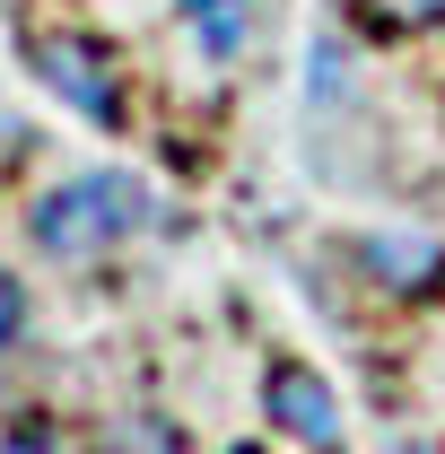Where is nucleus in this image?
Wrapping results in <instances>:
<instances>
[{
  "label": "nucleus",
  "mask_w": 445,
  "mask_h": 454,
  "mask_svg": "<svg viewBox=\"0 0 445 454\" xmlns=\"http://www.w3.org/2000/svg\"><path fill=\"white\" fill-rule=\"evenodd\" d=\"M140 227V184L131 175H70V184H53L35 210H27V236L53 254V262H88V254H105V245H122Z\"/></svg>",
  "instance_id": "obj_1"
},
{
  "label": "nucleus",
  "mask_w": 445,
  "mask_h": 454,
  "mask_svg": "<svg viewBox=\"0 0 445 454\" xmlns=\"http://www.w3.org/2000/svg\"><path fill=\"white\" fill-rule=\"evenodd\" d=\"M35 79L88 122H122V61L97 35H35Z\"/></svg>",
  "instance_id": "obj_2"
},
{
  "label": "nucleus",
  "mask_w": 445,
  "mask_h": 454,
  "mask_svg": "<svg viewBox=\"0 0 445 454\" xmlns=\"http://www.w3.org/2000/svg\"><path fill=\"white\" fill-rule=\"evenodd\" d=\"M262 411H271L297 446L340 454V402H332V385H324L306 358H271V376H262Z\"/></svg>",
  "instance_id": "obj_3"
},
{
  "label": "nucleus",
  "mask_w": 445,
  "mask_h": 454,
  "mask_svg": "<svg viewBox=\"0 0 445 454\" xmlns=\"http://www.w3.org/2000/svg\"><path fill=\"white\" fill-rule=\"evenodd\" d=\"M358 271L393 297H437L445 288V245L419 227H385V236H358Z\"/></svg>",
  "instance_id": "obj_4"
},
{
  "label": "nucleus",
  "mask_w": 445,
  "mask_h": 454,
  "mask_svg": "<svg viewBox=\"0 0 445 454\" xmlns=\"http://www.w3.org/2000/svg\"><path fill=\"white\" fill-rule=\"evenodd\" d=\"M183 27L210 61H236L245 35H254V0H183Z\"/></svg>",
  "instance_id": "obj_5"
},
{
  "label": "nucleus",
  "mask_w": 445,
  "mask_h": 454,
  "mask_svg": "<svg viewBox=\"0 0 445 454\" xmlns=\"http://www.w3.org/2000/svg\"><path fill=\"white\" fill-rule=\"evenodd\" d=\"M97 454H183V428L167 411H122V419H105Z\"/></svg>",
  "instance_id": "obj_6"
},
{
  "label": "nucleus",
  "mask_w": 445,
  "mask_h": 454,
  "mask_svg": "<svg viewBox=\"0 0 445 454\" xmlns=\"http://www.w3.org/2000/svg\"><path fill=\"white\" fill-rule=\"evenodd\" d=\"M358 18L376 35H428V27H445V0H358Z\"/></svg>",
  "instance_id": "obj_7"
},
{
  "label": "nucleus",
  "mask_w": 445,
  "mask_h": 454,
  "mask_svg": "<svg viewBox=\"0 0 445 454\" xmlns=\"http://www.w3.org/2000/svg\"><path fill=\"white\" fill-rule=\"evenodd\" d=\"M18 333H27V280H18V271H0V349H9Z\"/></svg>",
  "instance_id": "obj_8"
},
{
  "label": "nucleus",
  "mask_w": 445,
  "mask_h": 454,
  "mask_svg": "<svg viewBox=\"0 0 445 454\" xmlns=\"http://www.w3.org/2000/svg\"><path fill=\"white\" fill-rule=\"evenodd\" d=\"M0 454H61V446L44 419H18V428H0Z\"/></svg>",
  "instance_id": "obj_9"
},
{
  "label": "nucleus",
  "mask_w": 445,
  "mask_h": 454,
  "mask_svg": "<svg viewBox=\"0 0 445 454\" xmlns=\"http://www.w3.org/2000/svg\"><path fill=\"white\" fill-rule=\"evenodd\" d=\"M385 454H437V446H419V437H402V446H385Z\"/></svg>",
  "instance_id": "obj_10"
},
{
  "label": "nucleus",
  "mask_w": 445,
  "mask_h": 454,
  "mask_svg": "<svg viewBox=\"0 0 445 454\" xmlns=\"http://www.w3.org/2000/svg\"><path fill=\"white\" fill-rule=\"evenodd\" d=\"M227 454H254V446H227Z\"/></svg>",
  "instance_id": "obj_11"
}]
</instances>
